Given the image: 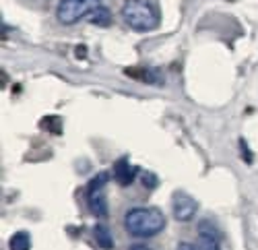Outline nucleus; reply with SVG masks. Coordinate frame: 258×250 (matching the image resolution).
<instances>
[{"mask_svg":"<svg viewBox=\"0 0 258 250\" xmlns=\"http://www.w3.org/2000/svg\"><path fill=\"white\" fill-rule=\"evenodd\" d=\"M110 180L105 172L97 174L91 182H89V189H87V205H89V211L95 217H105L107 215V201H105V184Z\"/></svg>","mask_w":258,"mask_h":250,"instance_id":"obj_3","label":"nucleus"},{"mask_svg":"<svg viewBox=\"0 0 258 250\" xmlns=\"http://www.w3.org/2000/svg\"><path fill=\"white\" fill-rule=\"evenodd\" d=\"M93 234H95V240H97V244H99L101 248H105V250L114 248V238H112L110 230H107L105 225H95Z\"/></svg>","mask_w":258,"mask_h":250,"instance_id":"obj_7","label":"nucleus"},{"mask_svg":"<svg viewBox=\"0 0 258 250\" xmlns=\"http://www.w3.org/2000/svg\"><path fill=\"white\" fill-rule=\"evenodd\" d=\"M9 246H11V250H29L31 248V238H29L27 232H17L11 238Z\"/></svg>","mask_w":258,"mask_h":250,"instance_id":"obj_9","label":"nucleus"},{"mask_svg":"<svg viewBox=\"0 0 258 250\" xmlns=\"http://www.w3.org/2000/svg\"><path fill=\"white\" fill-rule=\"evenodd\" d=\"M197 250H221L219 236H217V232L213 230V225L209 221H201V225H199Z\"/></svg>","mask_w":258,"mask_h":250,"instance_id":"obj_5","label":"nucleus"},{"mask_svg":"<svg viewBox=\"0 0 258 250\" xmlns=\"http://www.w3.org/2000/svg\"><path fill=\"white\" fill-rule=\"evenodd\" d=\"M178 250H197V246L190 244V242H182V244L178 246Z\"/></svg>","mask_w":258,"mask_h":250,"instance_id":"obj_10","label":"nucleus"},{"mask_svg":"<svg viewBox=\"0 0 258 250\" xmlns=\"http://www.w3.org/2000/svg\"><path fill=\"white\" fill-rule=\"evenodd\" d=\"M75 3H91L95 7H101V0H75Z\"/></svg>","mask_w":258,"mask_h":250,"instance_id":"obj_11","label":"nucleus"},{"mask_svg":"<svg viewBox=\"0 0 258 250\" xmlns=\"http://www.w3.org/2000/svg\"><path fill=\"white\" fill-rule=\"evenodd\" d=\"M197 209H199V205L190 195H186V193H176L174 195L171 211H174V217L178 221H190L192 217L197 215Z\"/></svg>","mask_w":258,"mask_h":250,"instance_id":"obj_4","label":"nucleus"},{"mask_svg":"<svg viewBox=\"0 0 258 250\" xmlns=\"http://www.w3.org/2000/svg\"><path fill=\"white\" fill-rule=\"evenodd\" d=\"M89 17H91V23L99 25V27H107L112 23V15H110V11H107L105 7H97Z\"/></svg>","mask_w":258,"mask_h":250,"instance_id":"obj_8","label":"nucleus"},{"mask_svg":"<svg viewBox=\"0 0 258 250\" xmlns=\"http://www.w3.org/2000/svg\"><path fill=\"white\" fill-rule=\"evenodd\" d=\"M124 230L133 238H153L165 230V215L155 207H135L124 215Z\"/></svg>","mask_w":258,"mask_h":250,"instance_id":"obj_1","label":"nucleus"},{"mask_svg":"<svg viewBox=\"0 0 258 250\" xmlns=\"http://www.w3.org/2000/svg\"><path fill=\"white\" fill-rule=\"evenodd\" d=\"M135 176H137V168H133L128 163L126 157H122L116 165H114V180L120 184V186H131L135 182Z\"/></svg>","mask_w":258,"mask_h":250,"instance_id":"obj_6","label":"nucleus"},{"mask_svg":"<svg viewBox=\"0 0 258 250\" xmlns=\"http://www.w3.org/2000/svg\"><path fill=\"white\" fill-rule=\"evenodd\" d=\"M120 13L124 23L139 33L153 31L159 25V11L149 0H126Z\"/></svg>","mask_w":258,"mask_h":250,"instance_id":"obj_2","label":"nucleus"}]
</instances>
